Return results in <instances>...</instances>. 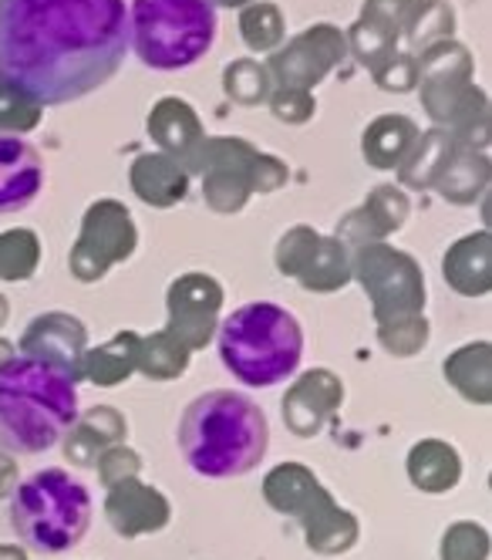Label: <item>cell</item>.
I'll list each match as a JSON object with an SVG mask.
<instances>
[{
    "label": "cell",
    "mask_w": 492,
    "mask_h": 560,
    "mask_svg": "<svg viewBox=\"0 0 492 560\" xmlns=\"http://www.w3.org/2000/svg\"><path fill=\"white\" fill-rule=\"evenodd\" d=\"M462 476L459 453L442 439H422L408 453V479L422 493H448Z\"/></svg>",
    "instance_id": "cell-25"
},
{
    "label": "cell",
    "mask_w": 492,
    "mask_h": 560,
    "mask_svg": "<svg viewBox=\"0 0 492 560\" xmlns=\"http://www.w3.org/2000/svg\"><path fill=\"white\" fill-rule=\"evenodd\" d=\"M126 51V0H0V85L40 108L98 92Z\"/></svg>",
    "instance_id": "cell-1"
},
{
    "label": "cell",
    "mask_w": 492,
    "mask_h": 560,
    "mask_svg": "<svg viewBox=\"0 0 492 560\" xmlns=\"http://www.w3.org/2000/svg\"><path fill=\"white\" fill-rule=\"evenodd\" d=\"M139 247V230L126 203L98 199L81 217V233L71 247L68 267L81 284H95L115 264H126Z\"/></svg>",
    "instance_id": "cell-11"
},
{
    "label": "cell",
    "mask_w": 492,
    "mask_h": 560,
    "mask_svg": "<svg viewBox=\"0 0 492 560\" xmlns=\"http://www.w3.org/2000/svg\"><path fill=\"white\" fill-rule=\"evenodd\" d=\"M341 402H344V385L335 372H324V369L304 372L294 382V388H286L283 395V422L294 435L311 439L331 422Z\"/></svg>",
    "instance_id": "cell-17"
},
{
    "label": "cell",
    "mask_w": 492,
    "mask_h": 560,
    "mask_svg": "<svg viewBox=\"0 0 492 560\" xmlns=\"http://www.w3.org/2000/svg\"><path fill=\"white\" fill-rule=\"evenodd\" d=\"M220 307H223V288L210 273H183L166 291V331L176 345H183L189 354L202 351L220 328Z\"/></svg>",
    "instance_id": "cell-14"
},
{
    "label": "cell",
    "mask_w": 492,
    "mask_h": 560,
    "mask_svg": "<svg viewBox=\"0 0 492 560\" xmlns=\"http://www.w3.org/2000/svg\"><path fill=\"white\" fill-rule=\"evenodd\" d=\"M489 155L482 149H466L456 142L453 155L445 159V166L442 173L435 176L432 189L448 199V203H456V207H472L479 196H485L489 189Z\"/></svg>",
    "instance_id": "cell-24"
},
{
    "label": "cell",
    "mask_w": 492,
    "mask_h": 560,
    "mask_svg": "<svg viewBox=\"0 0 492 560\" xmlns=\"http://www.w3.org/2000/svg\"><path fill=\"white\" fill-rule=\"evenodd\" d=\"M78 382L61 369L14 354L0 369V450L37 456L61 443L78 419Z\"/></svg>",
    "instance_id": "cell-3"
},
{
    "label": "cell",
    "mask_w": 492,
    "mask_h": 560,
    "mask_svg": "<svg viewBox=\"0 0 492 560\" xmlns=\"http://www.w3.org/2000/svg\"><path fill=\"white\" fill-rule=\"evenodd\" d=\"M351 280L372 298L378 328L412 322L425 314V273L405 250L364 244L351 250Z\"/></svg>",
    "instance_id": "cell-10"
},
{
    "label": "cell",
    "mask_w": 492,
    "mask_h": 560,
    "mask_svg": "<svg viewBox=\"0 0 492 560\" xmlns=\"http://www.w3.org/2000/svg\"><path fill=\"white\" fill-rule=\"evenodd\" d=\"M270 446L263 409L239 392H207L192 398L179 422V450L207 479L254 472Z\"/></svg>",
    "instance_id": "cell-2"
},
{
    "label": "cell",
    "mask_w": 492,
    "mask_h": 560,
    "mask_svg": "<svg viewBox=\"0 0 492 560\" xmlns=\"http://www.w3.org/2000/svg\"><path fill=\"white\" fill-rule=\"evenodd\" d=\"M129 439V422L118 409L112 406H95L85 416H78L71 422V429L61 439L65 459L78 469H92L98 463V456L118 443Z\"/></svg>",
    "instance_id": "cell-20"
},
{
    "label": "cell",
    "mask_w": 492,
    "mask_h": 560,
    "mask_svg": "<svg viewBox=\"0 0 492 560\" xmlns=\"http://www.w3.org/2000/svg\"><path fill=\"white\" fill-rule=\"evenodd\" d=\"M17 487V463L11 453H0V500L11 497Z\"/></svg>",
    "instance_id": "cell-43"
},
{
    "label": "cell",
    "mask_w": 492,
    "mask_h": 560,
    "mask_svg": "<svg viewBox=\"0 0 492 560\" xmlns=\"http://www.w3.org/2000/svg\"><path fill=\"white\" fill-rule=\"evenodd\" d=\"M378 341L395 358H412V354H419L429 345V322H425V314L422 317H412V322L378 328Z\"/></svg>",
    "instance_id": "cell-40"
},
{
    "label": "cell",
    "mask_w": 492,
    "mask_h": 560,
    "mask_svg": "<svg viewBox=\"0 0 492 560\" xmlns=\"http://www.w3.org/2000/svg\"><path fill=\"white\" fill-rule=\"evenodd\" d=\"M145 129H149L152 142L159 145V152L179 159L183 170L189 166V159L196 155L199 142L207 139L196 108L189 102H183V98H162V102H155L152 112H149Z\"/></svg>",
    "instance_id": "cell-21"
},
{
    "label": "cell",
    "mask_w": 492,
    "mask_h": 560,
    "mask_svg": "<svg viewBox=\"0 0 492 560\" xmlns=\"http://www.w3.org/2000/svg\"><path fill=\"white\" fill-rule=\"evenodd\" d=\"M216 341L223 369L250 388L286 382L304 354V331L297 317L273 301L236 307L216 328Z\"/></svg>",
    "instance_id": "cell-4"
},
{
    "label": "cell",
    "mask_w": 492,
    "mask_h": 560,
    "mask_svg": "<svg viewBox=\"0 0 492 560\" xmlns=\"http://www.w3.org/2000/svg\"><path fill=\"white\" fill-rule=\"evenodd\" d=\"M348 58L344 31L335 24H314L291 37L286 45L270 51L267 71L273 78V89H317Z\"/></svg>",
    "instance_id": "cell-13"
},
{
    "label": "cell",
    "mask_w": 492,
    "mask_h": 560,
    "mask_svg": "<svg viewBox=\"0 0 492 560\" xmlns=\"http://www.w3.org/2000/svg\"><path fill=\"white\" fill-rule=\"evenodd\" d=\"M129 179H132L136 196L155 210H169V207L183 203L189 192V173L183 170L179 159H173L166 152L136 155Z\"/></svg>",
    "instance_id": "cell-22"
},
{
    "label": "cell",
    "mask_w": 492,
    "mask_h": 560,
    "mask_svg": "<svg viewBox=\"0 0 492 560\" xmlns=\"http://www.w3.org/2000/svg\"><path fill=\"white\" fill-rule=\"evenodd\" d=\"M456 149V139L448 136L445 129L432 126L429 132H419V139L408 149V155L398 163V186L401 189H432L435 176L442 173L445 159L453 155Z\"/></svg>",
    "instance_id": "cell-28"
},
{
    "label": "cell",
    "mask_w": 492,
    "mask_h": 560,
    "mask_svg": "<svg viewBox=\"0 0 492 560\" xmlns=\"http://www.w3.org/2000/svg\"><path fill=\"white\" fill-rule=\"evenodd\" d=\"M489 345H466L456 354L445 358V378L453 382V388H459L462 398L476 406H489L492 402V362H489Z\"/></svg>",
    "instance_id": "cell-29"
},
{
    "label": "cell",
    "mask_w": 492,
    "mask_h": 560,
    "mask_svg": "<svg viewBox=\"0 0 492 560\" xmlns=\"http://www.w3.org/2000/svg\"><path fill=\"white\" fill-rule=\"evenodd\" d=\"M239 37L250 51H277L286 42V24L277 4L270 0H254L239 11Z\"/></svg>",
    "instance_id": "cell-32"
},
{
    "label": "cell",
    "mask_w": 492,
    "mask_h": 560,
    "mask_svg": "<svg viewBox=\"0 0 492 560\" xmlns=\"http://www.w3.org/2000/svg\"><path fill=\"white\" fill-rule=\"evenodd\" d=\"M14 354H17V348H14V345H11L8 338H0V369H4V365L11 362Z\"/></svg>",
    "instance_id": "cell-45"
},
{
    "label": "cell",
    "mask_w": 492,
    "mask_h": 560,
    "mask_svg": "<svg viewBox=\"0 0 492 560\" xmlns=\"http://www.w3.org/2000/svg\"><path fill=\"white\" fill-rule=\"evenodd\" d=\"M277 270L297 280L304 291L331 294L351 284V247L338 236H324L314 226H294L277 244Z\"/></svg>",
    "instance_id": "cell-12"
},
{
    "label": "cell",
    "mask_w": 492,
    "mask_h": 560,
    "mask_svg": "<svg viewBox=\"0 0 492 560\" xmlns=\"http://www.w3.org/2000/svg\"><path fill=\"white\" fill-rule=\"evenodd\" d=\"M408 213H412V203H408V196L401 186L395 183H382L375 186L372 192H367V199L344 213V220L338 223V240H344V244L354 250V247H364V244H385V236L401 230Z\"/></svg>",
    "instance_id": "cell-18"
},
{
    "label": "cell",
    "mask_w": 492,
    "mask_h": 560,
    "mask_svg": "<svg viewBox=\"0 0 492 560\" xmlns=\"http://www.w3.org/2000/svg\"><path fill=\"white\" fill-rule=\"evenodd\" d=\"M344 42H348V55H354L358 65H364L372 71L375 65H382L391 51H398V42L391 34L364 24V21H354L348 31H344Z\"/></svg>",
    "instance_id": "cell-35"
},
{
    "label": "cell",
    "mask_w": 492,
    "mask_h": 560,
    "mask_svg": "<svg viewBox=\"0 0 492 560\" xmlns=\"http://www.w3.org/2000/svg\"><path fill=\"white\" fill-rule=\"evenodd\" d=\"M220 31L213 0H132L129 48L152 71H183L210 55Z\"/></svg>",
    "instance_id": "cell-6"
},
{
    "label": "cell",
    "mask_w": 492,
    "mask_h": 560,
    "mask_svg": "<svg viewBox=\"0 0 492 560\" xmlns=\"http://www.w3.org/2000/svg\"><path fill=\"white\" fill-rule=\"evenodd\" d=\"M273 118H280L283 126H304L314 118L317 112V102L311 92H301V89H273L270 98H267Z\"/></svg>",
    "instance_id": "cell-41"
},
{
    "label": "cell",
    "mask_w": 492,
    "mask_h": 560,
    "mask_svg": "<svg viewBox=\"0 0 492 560\" xmlns=\"http://www.w3.org/2000/svg\"><path fill=\"white\" fill-rule=\"evenodd\" d=\"M40 108L11 85H0V136H27L40 126Z\"/></svg>",
    "instance_id": "cell-36"
},
{
    "label": "cell",
    "mask_w": 492,
    "mask_h": 560,
    "mask_svg": "<svg viewBox=\"0 0 492 560\" xmlns=\"http://www.w3.org/2000/svg\"><path fill=\"white\" fill-rule=\"evenodd\" d=\"M139 338L142 335L136 331H118L112 341L85 351V358H81V378L98 388H112V385H121L129 375H136Z\"/></svg>",
    "instance_id": "cell-27"
},
{
    "label": "cell",
    "mask_w": 492,
    "mask_h": 560,
    "mask_svg": "<svg viewBox=\"0 0 492 560\" xmlns=\"http://www.w3.org/2000/svg\"><path fill=\"white\" fill-rule=\"evenodd\" d=\"M92 524V497L65 469H40L11 493V527L40 553H65Z\"/></svg>",
    "instance_id": "cell-7"
},
{
    "label": "cell",
    "mask_w": 492,
    "mask_h": 560,
    "mask_svg": "<svg viewBox=\"0 0 492 560\" xmlns=\"http://www.w3.org/2000/svg\"><path fill=\"white\" fill-rule=\"evenodd\" d=\"M95 466H98V479H102V487L108 490V487L121 483V479L139 476V469H142V456H139L132 446L118 443V446L105 450V453L98 456V463H95Z\"/></svg>",
    "instance_id": "cell-42"
},
{
    "label": "cell",
    "mask_w": 492,
    "mask_h": 560,
    "mask_svg": "<svg viewBox=\"0 0 492 560\" xmlns=\"http://www.w3.org/2000/svg\"><path fill=\"white\" fill-rule=\"evenodd\" d=\"M442 560H489V534L485 527L462 520V524L448 527L442 537Z\"/></svg>",
    "instance_id": "cell-39"
},
{
    "label": "cell",
    "mask_w": 492,
    "mask_h": 560,
    "mask_svg": "<svg viewBox=\"0 0 492 560\" xmlns=\"http://www.w3.org/2000/svg\"><path fill=\"white\" fill-rule=\"evenodd\" d=\"M40 264V240L34 230L0 233V280H27Z\"/></svg>",
    "instance_id": "cell-34"
},
{
    "label": "cell",
    "mask_w": 492,
    "mask_h": 560,
    "mask_svg": "<svg viewBox=\"0 0 492 560\" xmlns=\"http://www.w3.org/2000/svg\"><path fill=\"white\" fill-rule=\"evenodd\" d=\"M267 503L291 516L314 553L335 557L358 544V516L341 510L304 463H280L263 479Z\"/></svg>",
    "instance_id": "cell-9"
},
{
    "label": "cell",
    "mask_w": 492,
    "mask_h": 560,
    "mask_svg": "<svg viewBox=\"0 0 492 560\" xmlns=\"http://www.w3.org/2000/svg\"><path fill=\"white\" fill-rule=\"evenodd\" d=\"M419 126L408 115H378L361 136V155L375 170H398L412 142L419 139Z\"/></svg>",
    "instance_id": "cell-26"
},
{
    "label": "cell",
    "mask_w": 492,
    "mask_h": 560,
    "mask_svg": "<svg viewBox=\"0 0 492 560\" xmlns=\"http://www.w3.org/2000/svg\"><path fill=\"white\" fill-rule=\"evenodd\" d=\"M419 4L422 0H364L358 21L372 24V27L391 34L395 42H401V34H405L408 21H412V14L419 11Z\"/></svg>",
    "instance_id": "cell-38"
},
{
    "label": "cell",
    "mask_w": 492,
    "mask_h": 560,
    "mask_svg": "<svg viewBox=\"0 0 492 560\" xmlns=\"http://www.w3.org/2000/svg\"><path fill=\"white\" fill-rule=\"evenodd\" d=\"M216 8H246V4H254V0H213Z\"/></svg>",
    "instance_id": "cell-47"
},
{
    "label": "cell",
    "mask_w": 492,
    "mask_h": 560,
    "mask_svg": "<svg viewBox=\"0 0 492 560\" xmlns=\"http://www.w3.org/2000/svg\"><path fill=\"white\" fill-rule=\"evenodd\" d=\"M173 506L162 497L155 487L142 483L139 476L121 479V483L108 487L105 497V520L112 524V530L118 537H145V534H159L169 524Z\"/></svg>",
    "instance_id": "cell-16"
},
{
    "label": "cell",
    "mask_w": 492,
    "mask_h": 560,
    "mask_svg": "<svg viewBox=\"0 0 492 560\" xmlns=\"http://www.w3.org/2000/svg\"><path fill=\"white\" fill-rule=\"evenodd\" d=\"M223 92L236 105L257 108V105H267V98L273 92V78H270L267 65H260L254 58H236L223 68Z\"/></svg>",
    "instance_id": "cell-33"
},
{
    "label": "cell",
    "mask_w": 492,
    "mask_h": 560,
    "mask_svg": "<svg viewBox=\"0 0 492 560\" xmlns=\"http://www.w3.org/2000/svg\"><path fill=\"white\" fill-rule=\"evenodd\" d=\"M85 351H89V328L65 311L34 317L21 338V354L61 369L74 382H81V358H85Z\"/></svg>",
    "instance_id": "cell-15"
},
{
    "label": "cell",
    "mask_w": 492,
    "mask_h": 560,
    "mask_svg": "<svg viewBox=\"0 0 492 560\" xmlns=\"http://www.w3.org/2000/svg\"><path fill=\"white\" fill-rule=\"evenodd\" d=\"M0 560H27V550L14 544H0Z\"/></svg>",
    "instance_id": "cell-44"
},
{
    "label": "cell",
    "mask_w": 492,
    "mask_h": 560,
    "mask_svg": "<svg viewBox=\"0 0 492 560\" xmlns=\"http://www.w3.org/2000/svg\"><path fill=\"white\" fill-rule=\"evenodd\" d=\"M448 37H456V8L448 4V0H422L419 11L405 27L401 42H405V51H412L419 58L425 48L448 42Z\"/></svg>",
    "instance_id": "cell-30"
},
{
    "label": "cell",
    "mask_w": 492,
    "mask_h": 560,
    "mask_svg": "<svg viewBox=\"0 0 492 560\" xmlns=\"http://www.w3.org/2000/svg\"><path fill=\"white\" fill-rule=\"evenodd\" d=\"M189 351L183 345H176L166 331H155L149 338H139V362L136 372H142L152 382H173L179 375H186L189 369Z\"/></svg>",
    "instance_id": "cell-31"
},
{
    "label": "cell",
    "mask_w": 492,
    "mask_h": 560,
    "mask_svg": "<svg viewBox=\"0 0 492 560\" xmlns=\"http://www.w3.org/2000/svg\"><path fill=\"white\" fill-rule=\"evenodd\" d=\"M442 273L448 280V288L466 298L489 294V288H492V236H489V230L456 240L442 257Z\"/></svg>",
    "instance_id": "cell-23"
},
{
    "label": "cell",
    "mask_w": 492,
    "mask_h": 560,
    "mask_svg": "<svg viewBox=\"0 0 492 560\" xmlns=\"http://www.w3.org/2000/svg\"><path fill=\"white\" fill-rule=\"evenodd\" d=\"M8 317H11V301H8L4 294H0V328L8 325Z\"/></svg>",
    "instance_id": "cell-46"
},
{
    "label": "cell",
    "mask_w": 492,
    "mask_h": 560,
    "mask_svg": "<svg viewBox=\"0 0 492 560\" xmlns=\"http://www.w3.org/2000/svg\"><path fill=\"white\" fill-rule=\"evenodd\" d=\"M189 176H202V199L213 213H239L254 192H277L291 179L283 159L260 152L239 136H207L186 166Z\"/></svg>",
    "instance_id": "cell-8"
},
{
    "label": "cell",
    "mask_w": 492,
    "mask_h": 560,
    "mask_svg": "<svg viewBox=\"0 0 492 560\" xmlns=\"http://www.w3.org/2000/svg\"><path fill=\"white\" fill-rule=\"evenodd\" d=\"M472 51L448 37L419 55V98L425 115L445 129L459 145L482 149L489 145V98L472 82Z\"/></svg>",
    "instance_id": "cell-5"
},
{
    "label": "cell",
    "mask_w": 492,
    "mask_h": 560,
    "mask_svg": "<svg viewBox=\"0 0 492 560\" xmlns=\"http://www.w3.org/2000/svg\"><path fill=\"white\" fill-rule=\"evenodd\" d=\"M372 78L382 92H391V95H405V92H415L419 85V58L412 51H391L382 65L372 68Z\"/></svg>",
    "instance_id": "cell-37"
},
{
    "label": "cell",
    "mask_w": 492,
    "mask_h": 560,
    "mask_svg": "<svg viewBox=\"0 0 492 560\" xmlns=\"http://www.w3.org/2000/svg\"><path fill=\"white\" fill-rule=\"evenodd\" d=\"M45 189V163L21 136H0V217L27 210Z\"/></svg>",
    "instance_id": "cell-19"
}]
</instances>
